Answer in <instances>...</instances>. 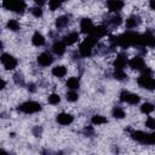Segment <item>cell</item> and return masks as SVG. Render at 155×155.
<instances>
[{
    "instance_id": "cell-17",
    "label": "cell",
    "mask_w": 155,
    "mask_h": 155,
    "mask_svg": "<svg viewBox=\"0 0 155 155\" xmlns=\"http://www.w3.org/2000/svg\"><path fill=\"white\" fill-rule=\"evenodd\" d=\"M65 46H67V45H65L63 41H56V42L52 45V51H53L54 54L62 56V54H64V52H65Z\"/></svg>"
},
{
    "instance_id": "cell-25",
    "label": "cell",
    "mask_w": 155,
    "mask_h": 155,
    "mask_svg": "<svg viewBox=\"0 0 155 155\" xmlns=\"http://www.w3.org/2000/svg\"><path fill=\"white\" fill-rule=\"evenodd\" d=\"M142 143H143V144L154 145V144H155V132H153V133H145V134H144V139H143Z\"/></svg>"
},
{
    "instance_id": "cell-30",
    "label": "cell",
    "mask_w": 155,
    "mask_h": 155,
    "mask_svg": "<svg viewBox=\"0 0 155 155\" xmlns=\"http://www.w3.org/2000/svg\"><path fill=\"white\" fill-rule=\"evenodd\" d=\"M47 101H48L50 104H52V105H57V104L61 102V97H59L58 93H51V94L48 96Z\"/></svg>"
},
{
    "instance_id": "cell-3",
    "label": "cell",
    "mask_w": 155,
    "mask_h": 155,
    "mask_svg": "<svg viewBox=\"0 0 155 155\" xmlns=\"http://www.w3.org/2000/svg\"><path fill=\"white\" fill-rule=\"evenodd\" d=\"M2 6L6 10L13 11L16 13H23L25 10L24 0H2Z\"/></svg>"
},
{
    "instance_id": "cell-38",
    "label": "cell",
    "mask_w": 155,
    "mask_h": 155,
    "mask_svg": "<svg viewBox=\"0 0 155 155\" xmlns=\"http://www.w3.org/2000/svg\"><path fill=\"white\" fill-rule=\"evenodd\" d=\"M5 86H6V84H5L4 79H1V88H5Z\"/></svg>"
},
{
    "instance_id": "cell-14",
    "label": "cell",
    "mask_w": 155,
    "mask_h": 155,
    "mask_svg": "<svg viewBox=\"0 0 155 155\" xmlns=\"http://www.w3.org/2000/svg\"><path fill=\"white\" fill-rule=\"evenodd\" d=\"M90 35L92 38H94L96 40H98V39H101V38H103V36L107 35V28L104 25H97V27L93 28V30L91 31Z\"/></svg>"
},
{
    "instance_id": "cell-1",
    "label": "cell",
    "mask_w": 155,
    "mask_h": 155,
    "mask_svg": "<svg viewBox=\"0 0 155 155\" xmlns=\"http://www.w3.org/2000/svg\"><path fill=\"white\" fill-rule=\"evenodd\" d=\"M119 46L122 48H127L130 46H140V34L134 31H126L125 34L120 35Z\"/></svg>"
},
{
    "instance_id": "cell-28",
    "label": "cell",
    "mask_w": 155,
    "mask_h": 155,
    "mask_svg": "<svg viewBox=\"0 0 155 155\" xmlns=\"http://www.w3.org/2000/svg\"><path fill=\"white\" fill-rule=\"evenodd\" d=\"M67 101L68 102H76L79 99V94L75 90H70L69 92H67V96H65Z\"/></svg>"
},
{
    "instance_id": "cell-34",
    "label": "cell",
    "mask_w": 155,
    "mask_h": 155,
    "mask_svg": "<svg viewBox=\"0 0 155 155\" xmlns=\"http://www.w3.org/2000/svg\"><path fill=\"white\" fill-rule=\"evenodd\" d=\"M31 15H33L34 17H36V18L41 17V16H42V10H41V7H40V6L33 7V8H31Z\"/></svg>"
},
{
    "instance_id": "cell-24",
    "label": "cell",
    "mask_w": 155,
    "mask_h": 155,
    "mask_svg": "<svg viewBox=\"0 0 155 155\" xmlns=\"http://www.w3.org/2000/svg\"><path fill=\"white\" fill-rule=\"evenodd\" d=\"M6 27H7V29H10V30H12V31H17V30L21 29V24H19L18 21H16V19H8Z\"/></svg>"
},
{
    "instance_id": "cell-13",
    "label": "cell",
    "mask_w": 155,
    "mask_h": 155,
    "mask_svg": "<svg viewBox=\"0 0 155 155\" xmlns=\"http://www.w3.org/2000/svg\"><path fill=\"white\" fill-rule=\"evenodd\" d=\"M94 25L92 23V21L90 18H82L80 22V29L84 34H91V31L93 30Z\"/></svg>"
},
{
    "instance_id": "cell-31",
    "label": "cell",
    "mask_w": 155,
    "mask_h": 155,
    "mask_svg": "<svg viewBox=\"0 0 155 155\" xmlns=\"http://www.w3.org/2000/svg\"><path fill=\"white\" fill-rule=\"evenodd\" d=\"M62 0H48V7L51 11H56L61 7Z\"/></svg>"
},
{
    "instance_id": "cell-4",
    "label": "cell",
    "mask_w": 155,
    "mask_h": 155,
    "mask_svg": "<svg viewBox=\"0 0 155 155\" xmlns=\"http://www.w3.org/2000/svg\"><path fill=\"white\" fill-rule=\"evenodd\" d=\"M18 110L24 114H35L41 110V104L35 101H27L18 105Z\"/></svg>"
},
{
    "instance_id": "cell-16",
    "label": "cell",
    "mask_w": 155,
    "mask_h": 155,
    "mask_svg": "<svg viewBox=\"0 0 155 155\" xmlns=\"http://www.w3.org/2000/svg\"><path fill=\"white\" fill-rule=\"evenodd\" d=\"M78 40H79V33H76V31L68 33L67 35L63 36V42H64L65 45H68V46L74 45L75 42H78Z\"/></svg>"
},
{
    "instance_id": "cell-5",
    "label": "cell",
    "mask_w": 155,
    "mask_h": 155,
    "mask_svg": "<svg viewBox=\"0 0 155 155\" xmlns=\"http://www.w3.org/2000/svg\"><path fill=\"white\" fill-rule=\"evenodd\" d=\"M137 84H138V86L142 87V88L155 90V79L151 78V75H149V74H142V75L137 79Z\"/></svg>"
},
{
    "instance_id": "cell-36",
    "label": "cell",
    "mask_w": 155,
    "mask_h": 155,
    "mask_svg": "<svg viewBox=\"0 0 155 155\" xmlns=\"http://www.w3.org/2000/svg\"><path fill=\"white\" fill-rule=\"evenodd\" d=\"M149 6H150V8H151L153 11H155V0H150Z\"/></svg>"
},
{
    "instance_id": "cell-11",
    "label": "cell",
    "mask_w": 155,
    "mask_h": 155,
    "mask_svg": "<svg viewBox=\"0 0 155 155\" xmlns=\"http://www.w3.org/2000/svg\"><path fill=\"white\" fill-rule=\"evenodd\" d=\"M140 46L155 47V35H153L150 33L140 34Z\"/></svg>"
},
{
    "instance_id": "cell-33",
    "label": "cell",
    "mask_w": 155,
    "mask_h": 155,
    "mask_svg": "<svg viewBox=\"0 0 155 155\" xmlns=\"http://www.w3.org/2000/svg\"><path fill=\"white\" fill-rule=\"evenodd\" d=\"M145 126H147L148 128H150V130H155V119L151 117V116H149V117L145 120Z\"/></svg>"
},
{
    "instance_id": "cell-27",
    "label": "cell",
    "mask_w": 155,
    "mask_h": 155,
    "mask_svg": "<svg viewBox=\"0 0 155 155\" xmlns=\"http://www.w3.org/2000/svg\"><path fill=\"white\" fill-rule=\"evenodd\" d=\"M68 22H69V19H68L67 16H61V17H58L56 19V27L57 28H63V27H65L68 24Z\"/></svg>"
},
{
    "instance_id": "cell-29",
    "label": "cell",
    "mask_w": 155,
    "mask_h": 155,
    "mask_svg": "<svg viewBox=\"0 0 155 155\" xmlns=\"http://www.w3.org/2000/svg\"><path fill=\"white\" fill-rule=\"evenodd\" d=\"M113 75H114V78L116 80H125V79H127V74L124 71V69H115Z\"/></svg>"
},
{
    "instance_id": "cell-35",
    "label": "cell",
    "mask_w": 155,
    "mask_h": 155,
    "mask_svg": "<svg viewBox=\"0 0 155 155\" xmlns=\"http://www.w3.org/2000/svg\"><path fill=\"white\" fill-rule=\"evenodd\" d=\"M109 41H110V44H111L113 46H116V45H119V42H120V36L111 35L110 39H109Z\"/></svg>"
},
{
    "instance_id": "cell-7",
    "label": "cell",
    "mask_w": 155,
    "mask_h": 155,
    "mask_svg": "<svg viewBox=\"0 0 155 155\" xmlns=\"http://www.w3.org/2000/svg\"><path fill=\"white\" fill-rule=\"evenodd\" d=\"M1 63L6 70H13L17 67V59L13 56H11L10 53L1 54Z\"/></svg>"
},
{
    "instance_id": "cell-23",
    "label": "cell",
    "mask_w": 155,
    "mask_h": 155,
    "mask_svg": "<svg viewBox=\"0 0 155 155\" xmlns=\"http://www.w3.org/2000/svg\"><path fill=\"white\" fill-rule=\"evenodd\" d=\"M91 121H92V124L94 126H99V125H103V124H107L108 122V120L103 115H93L92 119H91Z\"/></svg>"
},
{
    "instance_id": "cell-12",
    "label": "cell",
    "mask_w": 155,
    "mask_h": 155,
    "mask_svg": "<svg viewBox=\"0 0 155 155\" xmlns=\"http://www.w3.org/2000/svg\"><path fill=\"white\" fill-rule=\"evenodd\" d=\"M107 7L110 12H119L122 10L124 7V1L122 0H108L107 2Z\"/></svg>"
},
{
    "instance_id": "cell-32",
    "label": "cell",
    "mask_w": 155,
    "mask_h": 155,
    "mask_svg": "<svg viewBox=\"0 0 155 155\" xmlns=\"http://www.w3.org/2000/svg\"><path fill=\"white\" fill-rule=\"evenodd\" d=\"M110 23H111L113 25H120V24L122 23V18H121L119 15H115V16H113V17L110 18Z\"/></svg>"
},
{
    "instance_id": "cell-21",
    "label": "cell",
    "mask_w": 155,
    "mask_h": 155,
    "mask_svg": "<svg viewBox=\"0 0 155 155\" xmlns=\"http://www.w3.org/2000/svg\"><path fill=\"white\" fill-rule=\"evenodd\" d=\"M67 87L69 88V90H78L79 88V86H80V80L78 79V78H75V76H73V78H69L68 80H67Z\"/></svg>"
},
{
    "instance_id": "cell-22",
    "label": "cell",
    "mask_w": 155,
    "mask_h": 155,
    "mask_svg": "<svg viewBox=\"0 0 155 155\" xmlns=\"http://www.w3.org/2000/svg\"><path fill=\"white\" fill-rule=\"evenodd\" d=\"M154 109H155L154 104H151V103H149V102H145V103H143V104L140 105V111H142L143 114H151V113L154 111Z\"/></svg>"
},
{
    "instance_id": "cell-26",
    "label": "cell",
    "mask_w": 155,
    "mask_h": 155,
    "mask_svg": "<svg viewBox=\"0 0 155 155\" xmlns=\"http://www.w3.org/2000/svg\"><path fill=\"white\" fill-rule=\"evenodd\" d=\"M111 114H113V116L115 117V119H124L125 117V110L122 109V108H120V107H115L114 109H113V111H111Z\"/></svg>"
},
{
    "instance_id": "cell-6",
    "label": "cell",
    "mask_w": 155,
    "mask_h": 155,
    "mask_svg": "<svg viewBox=\"0 0 155 155\" xmlns=\"http://www.w3.org/2000/svg\"><path fill=\"white\" fill-rule=\"evenodd\" d=\"M119 97H120V101H121V102L128 103V104H131V105H136V104H138L139 101H140V97H139L138 94L131 93V92H128V91H122Z\"/></svg>"
},
{
    "instance_id": "cell-18",
    "label": "cell",
    "mask_w": 155,
    "mask_h": 155,
    "mask_svg": "<svg viewBox=\"0 0 155 155\" xmlns=\"http://www.w3.org/2000/svg\"><path fill=\"white\" fill-rule=\"evenodd\" d=\"M31 42H33L34 46L40 47V46L45 45V36H44L41 33L36 31V33H34L33 36H31Z\"/></svg>"
},
{
    "instance_id": "cell-20",
    "label": "cell",
    "mask_w": 155,
    "mask_h": 155,
    "mask_svg": "<svg viewBox=\"0 0 155 155\" xmlns=\"http://www.w3.org/2000/svg\"><path fill=\"white\" fill-rule=\"evenodd\" d=\"M139 23H140V19H139L138 16H131V17H128L126 19V27L128 29H133V28L138 27Z\"/></svg>"
},
{
    "instance_id": "cell-8",
    "label": "cell",
    "mask_w": 155,
    "mask_h": 155,
    "mask_svg": "<svg viewBox=\"0 0 155 155\" xmlns=\"http://www.w3.org/2000/svg\"><path fill=\"white\" fill-rule=\"evenodd\" d=\"M128 65L131 69L133 70H143L145 68V63H144V59L140 57V56H136L133 58H131L128 61Z\"/></svg>"
},
{
    "instance_id": "cell-9",
    "label": "cell",
    "mask_w": 155,
    "mask_h": 155,
    "mask_svg": "<svg viewBox=\"0 0 155 155\" xmlns=\"http://www.w3.org/2000/svg\"><path fill=\"white\" fill-rule=\"evenodd\" d=\"M56 120H57V122H58L59 125H62V126H68V125H70V124L74 121V116H73L71 114H69V113H59V114L57 115Z\"/></svg>"
},
{
    "instance_id": "cell-37",
    "label": "cell",
    "mask_w": 155,
    "mask_h": 155,
    "mask_svg": "<svg viewBox=\"0 0 155 155\" xmlns=\"http://www.w3.org/2000/svg\"><path fill=\"white\" fill-rule=\"evenodd\" d=\"M34 1L36 2V5H38V6H41L42 4H45V1H46V0H34Z\"/></svg>"
},
{
    "instance_id": "cell-19",
    "label": "cell",
    "mask_w": 155,
    "mask_h": 155,
    "mask_svg": "<svg viewBox=\"0 0 155 155\" xmlns=\"http://www.w3.org/2000/svg\"><path fill=\"white\" fill-rule=\"evenodd\" d=\"M52 75L56 78H64L67 75V68L64 65H56L52 68Z\"/></svg>"
},
{
    "instance_id": "cell-39",
    "label": "cell",
    "mask_w": 155,
    "mask_h": 155,
    "mask_svg": "<svg viewBox=\"0 0 155 155\" xmlns=\"http://www.w3.org/2000/svg\"><path fill=\"white\" fill-rule=\"evenodd\" d=\"M62 1H68V0H62Z\"/></svg>"
},
{
    "instance_id": "cell-10",
    "label": "cell",
    "mask_w": 155,
    "mask_h": 155,
    "mask_svg": "<svg viewBox=\"0 0 155 155\" xmlns=\"http://www.w3.org/2000/svg\"><path fill=\"white\" fill-rule=\"evenodd\" d=\"M53 62V57L50 52H42L38 56V63L42 67H48Z\"/></svg>"
},
{
    "instance_id": "cell-2",
    "label": "cell",
    "mask_w": 155,
    "mask_h": 155,
    "mask_svg": "<svg viewBox=\"0 0 155 155\" xmlns=\"http://www.w3.org/2000/svg\"><path fill=\"white\" fill-rule=\"evenodd\" d=\"M96 44H97V40H96L94 38H92L91 35L87 36L86 39H84V41H82V42L80 44V46H79V53H80V56H82V57H88V56H91L92 48L94 47Z\"/></svg>"
},
{
    "instance_id": "cell-15",
    "label": "cell",
    "mask_w": 155,
    "mask_h": 155,
    "mask_svg": "<svg viewBox=\"0 0 155 155\" xmlns=\"http://www.w3.org/2000/svg\"><path fill=\"white\" fill-rule=\"evenodd\" d=\"M127 64H128V61H127V58H126L125 54L116 56V58L114 59V63H113V65H114L115 69H124Z\"/></svg>"
}]
</instances>
